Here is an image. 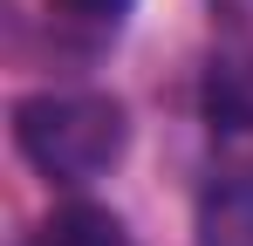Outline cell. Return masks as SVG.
I'll return each mask as SVG.
<instances>
[{"mask_svg": "<svg viewBox=\"0 0 253 246\" xmlns=\"http://www.w3.org/2000/svg\"><path fill=\"white\" fill-rule=\"evenodd\" d=\"M199 246H253V164H226L199 199Z\"/></svg>", "mask_w": 253, "mask_h": 246, "instance_id": "obj_3", "label": "cell"}, {"mask_svg": "<svg viewBox=\"0 0 253 246\" xmlns=\"http://www.w3.org/2000/svg\"><path fill=\"white\" fill-rule=\"evenodd\" d=\"M35 246H137V240H130V226L117 219V212L76 199V205H62V212H48V219H42Z\"/></svg>", "mask_w": 253, "mask_h": 246, "instance_id": "obj_4", "label": "cell"}, {"mask_svg": "<svg viewBox=\"0 0 253 246\" xmlns=\"http://www.w3.org/2000/svg\"><path fill=\"white\" fill-rule=\"evenodd\" d=\"M206 123L233 164H253V55L226 48L206 69Z\"/></svg>", "mask_w": 253, "mask_h": 246, "instance_id": "obj_2", "label": "cell"}, {"mask_svg": "<svg viewBox=\"0 0 253 246\" xmlns=\"http://www.w3.org/2000/svg\"><path fill=\"white\" fill-rule=\"evenodd\" d=\"M14 144H21V158L35 164L42 178L55 185H89V178H103L110 164L124 158L130 144V123H124V103L117 96H28L21 110H14Z\"/></svg>", "mask_w": 253, "mask_h": 246, "instance_id": "obj_1", "label": "cell"}, {"mask_svg": "<svg viewBox=\"0 0 253 246\" xmlns=\"http://www.w3.org/2000/svg\"><path fill=\"white\" fill-rule=\"evenodd\" d=\"M62 21H83V28H117L130 14V0H48Z\"/></svg>", "mask_w": 253, "mask_h": 246, "instance_id": "obj_5", "label": "cell"}]
</instances>
